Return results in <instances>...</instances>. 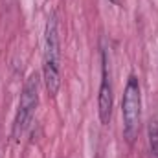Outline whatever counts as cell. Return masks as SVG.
Listing matches in <instances>:
<instances>
[{
    "label": "cell",
    "instance_id": "obj_4",
    "mask_svg": "<svg viewBox=\"0 0 158 158\" xmlns=\"http://www.w3.org/2000/svg\"><path fill=\"white\" fill-rule=\"evenodd\" d=\"M112 85L107 72V55L103 53V76H101V85H99V96H98V112L103 125H109L110 116H112Z\"/></svg>",
    "mask_w": 158,
    "mask_h": 158
},
{
    "label": "cell",
    "instance_id": "obj_5",
    "mask_svg": "<svg viewBox=\"0 0 158 158\" xmlns=\"http://www.w3.org/2000/svg\"><path fill=\"white\" fill-rule=\"evenodd\" d=\"M147 136H149V147H151V153L158 158V121H151V123H149Z\"/></svg>",
    "mask_w": 158,
    "mask_h": 158
},
{
    "label": "cell",
    "instance_id": "obj_3",
    "mask_svg": "<svg viewBox=\"0 0 158 158\" xmlns=\"http://www.w3.org/2000/svg\"><path fill=\"white\" fill-rule=\"evenodd\" d=\"M37 105H39V76L31 74L28 77V81L24 83V88L20 92L17 116H15V121H13V138L15 140H20V136L30 127L31 119L35 116Z\"/></svg>",
    "mask_w": 158,
    "mask_h": 158
},
{
    "label": "cell",
    "instance_id": "obj_1",
    "mask_svg": "<svg viewBox=\"0 0 158 158\" xmlns=\"http://www.w3.org/2000/svg\"><path fill=\"white\" fill-rule=\"evenodd\" d=\"M61 40H59V24L57 17L52 15L46 22L44 31V55H42V76L46 92L55 98L61 88Z\"/></svg>",
    "mask_w": 158,
    "mask_h": 158
},
{
    "label": "cell",
    "instance_id": "obj_2",
    "mask_svg": "<svg viewBox=\"0 0 158 158\" xmlns=\"http://www.w3.org/2000/svg\"><path fill=\"white\" fill-rule=\"evenodd\" d=\"M121 116H123V134L127 142L132 143L140 132V119H142V92H140V83L134 76L129 77L123 92Z\"/></svg>",
    "mask_w": 158,
    "mask_h": 158
}]
</instances>
